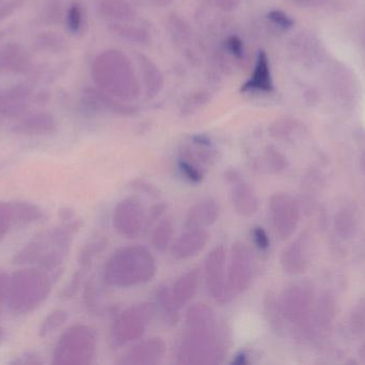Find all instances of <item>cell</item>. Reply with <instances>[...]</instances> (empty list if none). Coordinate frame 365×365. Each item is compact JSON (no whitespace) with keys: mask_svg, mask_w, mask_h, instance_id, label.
I'll return each instance as SVG.
<instances>
[{"mask_svg":"<svg viewBox=\"0 0 365 365\" xmlns=\"http://www.w3.org/2000/svg\"><path fill=\"white\" fill-rule=\"evenodd\" d=\"M351 329L355 334L365 332V300H361L354 310L351 317Z\"/></svg>","mask_w":365,"mask_h":365,"instance_id":"60d3db41","label":"cell"},{"mask_svg":"<svg viewBox=\"0 0 365 365\" xmlns=\"http://www.w3.org/2000/svg\"><path fill=\"white\" fill-rule=\"evenodd\" d=\"M66 26L72 34H77L83 26V9L78 4H73L66 13Z\"/></svg>","mask_w":365,"mask_h":365,"instance_id":"f35d334b","label":"cell"},{"mask_svg":"<svg viewBox=\"0 0 365 365\" xmlns=\"http://www.w3.org/2000/svg\"><path fill=\"white\" fill-rule=\"evenodd\" d=\"M175 234V224L171 218H164L156 224L152 234V246L158 252L164 253L170 248Z\"/></svg>","mask_w":365,"mask_h":365,"instance_id":"484cf974","label":"cell"},{"mask_svg":"<svg viewBox=\"0 0 365 365\" xmlns=\"http://www.w3.org/2000/svg\"><path fill=\"white\" fill-rule=\"evenodd\" d=\"M59 218L61 224L68 229H73L76 233L81 226V219L77 216L76 212L71 208H62L59 211Z\"/></svg>","mask_w":365,"mask_h":365,"instance_id":"b9f144b4","label":"cell"},{"mask_svg":"<svg viewBox=\"0 0 365 365\" xmlns=\"http://www.w3.org/2000/svg\"><path fill=\"white\" fill-rule=\"evenodd\" d=\"M220 214V206L215 199H202L187 212L184 229H207L219 220Z\"/></svg>","mask_w":365,"mask_h":365,"instance_id":"ac0fdd59","label":"cell"},{"mask_svg":"<svg viewBox=\"0 0 365 365\" xmlns=\"http://www.w3.org/2000/svg\"><path fill=\"white\" fill-rule=\"evenodd\" d=\"M49 94L46 91V90H43V91L38 92V94L34 96V102L38 103V104H45V103L48 101Z\"/></svg>","mask_w":365,"mask_h":365,"instance_id":"f5cc1de1","label":"cell"},{"mask_svg":"<svg viewBox=\"0 0 365 365\" xmlns=\"http://www.w3.org/2000/svg\"><path fill=\"white\" fill-rule=\"evenodd\" d=\"M34 49L42 53H60L66 47V41L60 34L42 32L34 39Z\"/></svg>","mask_w":365,"mask_h":365,"instance_id":"f546056e","label":"cell"},{"mask_svg":"<svg viewBox=\"0 0 365 365\" xmlns=\"http://www.w3.org/2000/svg\"><path fill=\"white\" fill-rule=\"evenodd\" d=\"M12 364H21V365H38L42 364V361L38 359V356L34 354L26 353L25 355L21 356V357L15 359L12 362Z\"/></svg>","mask_w":365,"mask_h":365,"instance_id":"816d5d0a","label":"cell"},{"mask_svg":"<svg viewBox=\"0 0 365 365\" xmlns=\"http://www.w3.org/2000/svg\"><path fill=\"white\" fill-rule=\"evenodd\" d=\"M251 237H252L253 244L257 250L265 252L269 249L270 240L265 229L262 226H255L251 231Z\"/></svg>","mask_w":365,"mask_h":365,"instance_id":"ee69618b","label":"cell"},{"mask_svg":"<svg viewBox=\"0 0 365 365\" xmlns=\"http://www.w3.org/2000/svg\"><path fill=\"white\" fill-rule=\"evenodd\" d=\"M264 316L270 329L280 334L284 330L285 319L281 308L280 299H277L274 294L267 293L263 302Z\"/></svg>","mask_w":365,"mask_h":365,"instance_id":"cb8c5ba5","label":"cell"},{"mask_svg":"<svg viewBox=\"0 0 365 365\" xmlns=\"http://www.w3.org/2000/svg\"><path fill=\"white\" fill-rule=\"evenodd\" d=\"M167 345L162 338L145 339L130 347L118 360L120 365H155L164 359Z\"/></svg>","mask_w":365,"mask_h":365,"instance_id":"4fadbf2b","label":"cell"},{"mask_svg":"<svg viewBox=\"0 0 365 365\" xmlns=\"http://www.w3.org/2000/svg\"><path fill=\"white\" fill-rule=\"evenodd\" d=\"M334 226L342 238L351 237L356 229V219L351 210L345 209L339 212L334 220Z\"/></svg>","mask_w":365,"mask_h":365,"instance_id":"836d02e7","label":"cell"},{"mask_svg":"<svg viewBox=\"0 0 365 365\" xmlns=\"http://www.w3.org/2000/svg\"><path fill=\"white\" fill-rule=\"evenodd\" d=\"M56 118L47 111L29 114L24 116L13 126L12 131L23 136H48L57 131Z\"/></svg>","mask_w":365,"mask_h":365,"instance_id":"e0dca14e","label":"cell"},{"mask_svg":"<svg viewBox=\"0 0 365 365\" xmlns=\"http://www.w3.org/2000/svg\"><path fill=\"white\" fill-rule=\"evenodd\" d=\"M26 103L12 102L0 91V116L4 118H19L27 111Z\"/></svg>","mask_w":365,"mask_h":365,"instance_id":"e575fe53","label":"cell"},{"mask_svg":"<svg viewBox=\"0 0 365 365\" xmlns=\"http://www.w3.org/2000/svg\"><path fill=\"white\" fill-rule=\"evenodd\" d=\"M285 321L295 327L300 334H307L310 326L313 295L307 285L296 284L287 287L280 298Z\"/></svg>","mask_w":365,"mask_h":365,"instance_id":"ba28073f","label":"cell"},{"mask_svg":"<svg viewBox=\"0 0 365 365\" xmlns=\"http://www.w3.org/2000/svg\"><path fill=\"white\" fill-rule=\"evenodd\" d=\"M204 281L210 297L219 304H227L234 294L227 282V250L222 244L215 246L204 263Z\"/></svg>","mask_w":365,"mask_h":365,"instance_id":"52a82bcc","label":"cell"},{"mask_svg":"<svg viewBox=\"0 0 365 365\" xmlns=\"http://www.w3.org/2000/svg\"><path fill=\"white\" fill-rule=\"evenodd\" d=\"M98 12L113 19H128L133 16V9L126 0H98Z\"/></svg>","mask_w":365,"mask_h":365,"instance_id":"4316f807","label":"cell"},{"mask_svg":"<svg viewBox=\"0 0 365 365\" xmlns=\"http://www.w3.org/2000/svg\"><path fill=\"white\" fill-rule=\"evenodd\" d=\"M154 314L152 304H135L120 313L111 325L110 339L113 346L121 347L140 340Z\"/></svg>","mask_w":365,"mask_h":365,"instance_id":"8992f818","label":"cell"},{"mask_svg":"<svg viewBox=\"0 0 365 365\" xmlns=\"http://www.w3.org/2000/svg\"><path fill=\"white\" fill-rule=\"evenodd\" d=\"M299 207L297 201L287 193H274L269 199V218L277 237L289 239L299 223Z\"/></svg>","mask_w":365,"mask_h":365,"instance_id":"8fae6325","label":"cell"},{"mask_svg":"<svg viewBox=\"0 0 365 365\" xmlns=\"http://www.w3.org/2000/svg\"><path fill=\"white\" fill-rule=\"evenodd\" d=\"M227 49L233 54L236 57H240L244 54V49H242V43L237 36H231L227 40Z\"/></svg>","mask_w":365,"mask_h":365,"instance_id":"f907efd6","label":"cell"},{"mask_svg":"<svg viewBox=\"0 0 365 365\" xmlns=\"http://www.w3.org/2000/svg\"><path fill=\"white\" fill-rule=\"evenodd\" d=\"M11 206L14 225L34 224L42 220L44 216L40 207L28 201H14L11 203Z\"/></svg>","mask_w":365,"mask_h":365,"instance_id":"d4e9b609","label":"cell"},{"mask_svg":"<svg viewBox=\"0 0 365 365\" xmlns=\"http://www.w3.org/2000/svg\"><path fill=\"white\" fill-rule=\"evenodd\" d=\"M158 272L155 257L143 246H122L109 257L103 269L105 284L130 289L151 282Z\"/></svg>","mask_w":365,"mask_h":365,"instance_id":"7a4b0ae2","label":"cell"},{"mask_svg":"<svg viewBox=\"0 0 365 365\" xmlns=\"http://www.w3.org/2000/svg\"><path fill=\"white\" fill-rule=\"evenodd\" d=\"M11 32V27L9 28H4V29L0 30V43L2 42V41L4 40V39L6 38V36L10 34Z\"/></svg>","mask_w":365,"mask_h":365,"instance_id":"db71d44e","label":"cell"},{"mask_svg":"<svg viewBox=\"0 0 365 365\" xmlns=\"http://www.w3.org/2000/svg\"><path fill=\"white\" fill-rule=\"evenodd\" d=\"M139 61H140L141 68H143V79H145L148 92L153 96L154 94H158L160 90L162 89V75H160V71L156 68L155 64L150 61L148 58L141 57Z\"/></svg>","mask_w":365,"mask_h":365,"instance_id":"4dcf8cb0","label":"cell"},{"mask_svg":"<svg viewBox=\"0 0 365 365\" xmlns=\"http://www.w3.org/2000/svg\"><path fill=\"white\" fill-rule=\"evenodd\" d=\"M334 312V304H332L331 300L329 298L323 297L321 301L319 302L314 319H317L319 325L321 324L322 326H326L331 321Z\"/></svg>","mask_w":365,"mask_h":365,"instance_id":"74e56055","label":"cell"},{"mask_svg":"<svg viewBox=\"0 0 365 365\" xmlns=\"http://www.w3.org/2000/svg\"><path fill=\"white\" fill-rule=\"evenodd\" d=\"M154 312L160 315V319L165 325L173 326L177 325L180 321V310L173 295H171V289L166 285L158 287L154 296L153 304Z\"/></svg>","mask_w":365,"mask_h":365,"instance_id":"7402d4cb","label":"cell"},{"mask_svg":"<svg viewBox=\"0 0 365 365\" xmlns=\"http://www.w3.org/2000/svg\"><path fill=\"white\" fill-rule=\"evenodd\" d=\"M68 319V311L63 310V309H57V310L53 311L45 317L44 321L41 324L38 336L41 338H46L49 334H53L56 330L61 328Z\"/></svg>","mask_w":365,"mask_h":365,"instance_id":"d6a6232c","label":"cell"},{"mask_svg":"<svg viewBox=\"0 0 365 365\" xmlns=\"http://www.w3.org/2000/svg\"><path fill=\"white\" fill-rule=\"evenodd\" d=\"M31 61L29 51L19 43H6L0 47V73L2 74H25L31 71Z\"/></svg>","mask_w":365,"mask_h":365,"instance_id":"2e32d148","label":"cell"},{"mask_svg":"<svg viewBox=\"0 0 365 365\" xmlns=\"http://www.w3.org/2000/svg\"><path fill=\"white\" fill-rule=\"evenodd\" d=\"M96 85L123 99H134L138 94V83L133 66L120 51H107L101 54L92 66Z\"/></svg>","mask_w":365,"mask_h":365,"instance_id":"277c9868","label":"cell"},{"mask_svg":"<svg viewBox=\"0 0 365 365\" xmlns=\"http://www.w3.org/2000/svg\"><path fill=\"white\" fill-rule=\"evenodd\" d=\"M295 122L293 120H279L270 129V133L276 139H287L295 130Z\"/></svg>","mask_w":365,"mask_h":365,"instance_id":"7bdbcfd3","label":"cell"},{"mask_svg":"<svg viewBox=\"0 0 365 365\" xmlns=\"http://www.w3.org/2000/svg\"><path fill=\"white\" fill-rule=\"evenodd\" d=\"M104 296L98 285L93 280L86 284L83 300L88 311L96 315H103L107 311V304L104 302Z\"/></svg>","mask_w":365,"mask_h":365,"instance_id":"f1b7e54d","label":"cell"},{"mask_svg":"<svg viewBox=\"0 0 365 365\" xmlns=\"http://www.w3.org/2000/svg\"><path fill=\"white\" fill-rule=\"evenodd\" d=\"M274 89L269 60L265 51H259L255 71L249 81L242 86V91L257 90V91L270 92Z\"/></svg>","mask_w":365,"mask_h":365,"instance_id":"603a6c76","label":"cell"},{"mask_svg":"<svg viewBox=\"0 0 365 365\" xmlns=\"http://www.w3.org/2000/svg\"><path fill=\"white\" fill-rule=\"evenodd\" d=\"M11 276L4 270L0 269V306L6 302Z\"/></svg>","mask_w":365,"mask_h":365,"instance_id":"681fc988","label":"cell"},{"mask_svg":"<svg viewBox=\"0 0 365 365\" xmlns=\"http://www.w3.org/2000/svg\"><path fill=\"white\" fill-rule=\"evenodd\" d=\"M229 349V338L215 311L207 304H191L185 315V330L177 351V364H222Z\"/></svg>","mask_w":365,"mask_h":365,"instance_id":"6da1fadb","label":"cell"},{"mask_svg":"<svg viewBox=\"0 0 365 365\" xmlns=\"http://www.w3.org/2000/svg\"><path fill=\"white\" fill-rule=\"evenodd\" d=\"M329 87L334 96L345 104L357 99L358 85L353 73L340 62H334L329 69Z\"/></svg>","mask_w":365,"mask_h":365,"instance_id":"5bb4252c","label":"cell"},{"mask_svg":"<svg viewBox=\"0 0 365 365\" xmlns=\"http://www.w3.org/2000/svg\"><path fill=\"white\" fill-rule=\"evenodd\" d=\"M148 211L140 199L126 197L113 210V225L118 235L135 239L147 229Z\"/></svg>","mask_w":365,"mask_h":365,"instance_id":"30bf717a","label":"cell"},{"mask_svg":"<svg viewBox=\"0 0 365 365\" xmlns=\"http://www.w3.org/2000/svg\"><path fill=\"white\" fill-rule=\"evenodd\" d=\"M107 239L104 237H94L88 240L78 255V265L81 269L89 270L94 259L106 249Z\"/></svg>","mask_w":365,"mask_h":365,"instance_id":"83f0119b","label":"cell"},{"mask_svg":"<svg viewBox=\"0 0 365 365\" xmlns=\"http://www.w3.org/2000/svg\"><path fill=\"white\" fill-rule=\"evenodd\" d=\"M289 166L287 159L276 148L269 146L264 150L262 169L270 174H280Z\"/></svg>","mask_w":365,"mask_h":365,"instance_id":"1f68e13d","label":"cell"},{"mask_svg":"<svg viewBox=\"0 0 365 365\" xmlns=\"http://www.w3.org/2000/svg\"><path fill=\"white\" fill-rule=\"evenodd\" d=\"M268 17H269L270 21H272L274 25L279 26V27L283 28V29H289V28L294 26L293 19L289 16L287 13L282 12V11H270V12L268 13Z\"/></svg>","mask_w":365,"mask_h":365,"instance_id":"bcb514c9","label":"cell"},{"mask_svg":"<svg viewBox=\"0 0 365 365\" xmlns=\"http://www.w3.org/2000/svg\"><path fill=\"white\" fill-rule=\"evenodd\" d=\"M255 270V257L248 244L240 240L234 242L227 265V282L234 295L244 294L250 289Z\"/></svg>","mask_w":365,"mask_h":365,"instance_id":"9c48e42d","label":"cell"},{"mask_svg":"<svg viewBox=\"0 0 365 365\" xmlns=\"http://www.w3.org/2000/svg\"><path fill=\"white\" fill-rule=\"evenodd\" d=\"M6 330L4 328L0 327V345L6 341Z\"/></svg>","mask_w":365,"mask_h":365,"instance_id":"11a10c76","label":"cell"},{"mask_svg":"<svg viewBox=\"0 0 365 365\" xmlns=\"http://www.w3.org/2000/svg\"><path fill=\"white\" fill-rule=\"evenodd\" d=\"M130 188L133 190L137 191V192L145 193V194L155 197V199H160V189L155 184H151V182L145 179L138 178V179L133 180Z\"/></svg>","mask_w":365,"mask_h":365,"instance_id":"f6af8a7d","label":"cell"},{"mask_svg":"<svg viewBox=\"0 0 365 365\" xmlns=\"http://www.w3.org/2000/svg\"><path fill=\"white\" fill-rule=\"evenodd\" d=\"M87 272V270L78 268V270H77V271L71 276L70 281L66 283V286L62 289L61 294H60L62 299L68 300L74 298V296L78 293L79 289H81V284H83V279H85Z\"/></svg>","mask_w":365,"mask_h":365,"instance_id":"8d00e7d4","label":"cell"},{"mask_svg":"<svg viewBox=\"0 0 365 365\" xmlns=\"http://www.w3.org/2000/svg\"><path fill=\"white\" fill-rule=\"evenodd\" d=\"M308 246H307V240L302 237L292 242L281 254V267L285 274L291 276L302 274L308 267Z\"/></svg>","mask_w":365,"mask_h":365,"instance_id":"d6986e66","label":"cell"},{"mask_svg":"<svg viewBox=\"0 0 365 365\" xmlns=\"http://www.w3.org/2000/svg\"><path fill=\"white\" fill-rule=\"evenodd\" d=\"M210 233L204 229H184L182 235L171 244V254L175 259H192L205 249Z\"/></svg>","mask_w":365,"mask_h":365,"instance_id":"9a60e30c","label":"cell"},{"mask_svg":"<svg viewBox=\"0 0 365 365\" xmlns=\"http://www.w3.org/2000/svg\"><path fill=\"white\" fill-rule=\"evenodd\" d=\"M23 4L24 0H10V1L0 4V23L12 16L23 6Z\"/></svg>","mask_w":365,"mask_h":365,"instance_id":"7dc6e473","label":"cell"},{"mask_svg":"<svg viewBox=\"0 0 365 365\" xmlns=\"http://www.w3.org/2000/svg\"><path fill=\"white\" fill-rule=\"evenodd\" d=\"M98 347L96 329L87 325H75L62 334L56 344L53 364L88 365L93 362Z\"/></svg>","mask_w":365,"mask_h":365,"instance_id":"5b68a950","label":"cell"},{"mask_svg":"<svg viewBox=\"0 0 365 365\" xmlns=\"http://www.w3.org/2000/svg\"><path fill=\"white\" fill-rule=\"evenodd\" d=\"M225 180L236 214L244 218L255 216L259 211V199L255 189L234 169L225 171Z\"/></svg>","mask_w":365,"mask_h":365,"instance_id":"7c38bea8","label":"cell"},{"mask_svg":"<svg viewBox=\"0 0 365 365\" xmlns=\"http://www.w3.org/2000/svg\"><path fill=\"white\" fill-rule=\"evenodd\" d=\"M153 2L158 6H166V4H170L171 0H153Z\"/></svg>","mask_w":365,"mask_h":365,"instance_id":"9f6ffc18","label":"cell"},{"mask_svg":"<svg viewBox=\"0 0 365 365\" xmlns=\"http://www.w3.org/2000/svg\"><path fill=\"white\" fill-rule=\"evenodd\" d=\"M13 225H14V220H13L11 203L0 201V240L9 233Z\"/></svg>","mask_w":365,"mask_h":365,"instance_id":"ab89813d","label":"cell"},{"mask_svg":"<svg viewBox=\"0 0 365 365\" xmlns=\"http://www.w3.org/2000/svg\"><path fill=\"white\" fill-rule=\"evenodd\" d=\"M361 162H362V164H364V169H365V152L364 154V156H362Z\"/></svg>","mask_w":365,"mask_h":365,"instance_id":"6f0895ef","label":"cell"},{"mask_svg":"<svg viewBox=\"0 0 365 365\" xmlns=\"http://www.w3.org/2000/svg\"><path fill=\"white\" fill-rule=\"evenodd\" d=\"M166 209L167 206L163 203L153 206V207L148 211L147 229H149V226H151V224H153L155 221L160 220L163 214H164V212L166 211Z\"/></svg>","mask_w":365,"mask_h":365,"instance_id":"c3c4849f","label":"cell"},{"mask_svg":"<svg viewBox=\"0 0 365 365\" xmlns=\"http://www.w3.org/2000/svg\"><path fill=\"white\" fill-rule=\"evenodd\" d=\"M53 284V281L36 267L14 272L6 298L9 309L16 315L32 312L47 299Z\"/></svg>","mask_w":365,"mask_h":365,"instance_id":"3957f363","label":"cell"},{"mask_svg":"<svg viewBox=\"0 0 365 365\" xmlns=\"http://www.w3.org/2000/svg\"><path fill=\"white\" fill-rule=\"evenodd\" d=\"M51 248L53 241L49 231H43L15 254L13 263L16 265L38 266Z\"/></svg>","mask_w":365,"mask_h":365,"instance_id":"ffe728a7","label":"cell"},{"mask_svg":"<svg viewBox=\"0 0 365 365\" xmlns=\"http://www.w3.org/2000/svg\"><path fill=\"white\" fill-rule=\"evenodd\" d=\"M4 96L12 102L26 103L28 99L31 98L34 90L31 85L27 83H19L11 86L8 89L4 90Z\"/></svg>","mask_w":365,"mask_h":365,"instance_id":"d590c367","label":"cell"},{"mask_svg":"<svg viewBox=\"0 0 365 365\" xmlns=\"http://www.w3.org/2000/svg\"><path fill=\"white\" fill-rule=\"evenodd\" d=\"M201 281V271L199 268H192L182 274L173 286L171 287V295L180 309L190 304L195 298Z\"/></svg>","mask_w":365,"mask_h":365,"instance_id":"44dd1931","label":"cell"}]
</instances>
